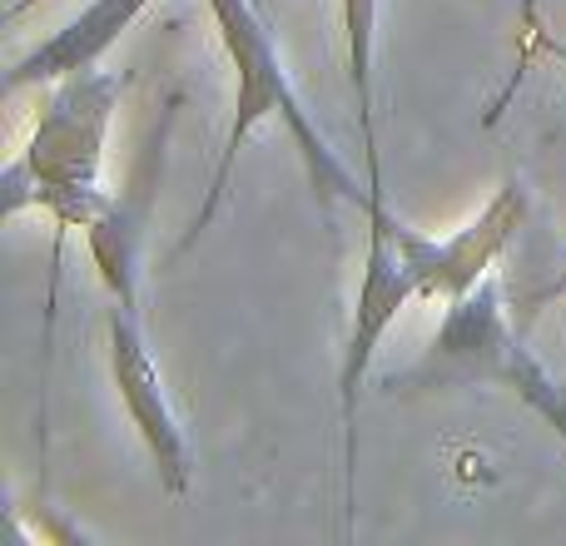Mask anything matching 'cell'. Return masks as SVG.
<instances>
[{"label":"cell","mask_w":566,"mask_h":546,"mask_svg":"<svg viewBox=\"0 0 566 546\" xmlns=\"http://www.w3.org/2000/svg\"><path fill=\"white\" fill-rule=\"evenodd\" d=\"M492 382H502V388L517 392V398L566 442V378H552V372L532 358V348L522 343V333H512L507 338L497 368H492Z\"/></svg>","instance_id":"obj_10"},{"label":"cell","mask_w":566,"mask_h":546,"mask_svg":"<svg viewBox=\"0 0 566 546\" xmlns=\"http://www.w3.org/2000/svg\"><path fill=\"white\" fill-rule=\"evenodd\" d=\"M119 90H125V80L99 65L50 80L25 145L15 149V159L0 175V214L15 219L35 209L55 224L60 244L70 229L85 234L105 214L115 195L99 179V165H105V139L119 109Z\"/></svg>","instance_id":"obj_2"},{"label":"cell","mask_w":566,"mask_h":546,"mask_svg":"<svg viewBox=\"0 0 566 546\" xmlns=\"http://www.w3.org/2000/svg\"><path fill=\"white\" fill-rule=\"evenodd\" d=\"M368 249H363V273H358V298H353V318H348V348H343L338 363V418H343V532H353V512H358V392L363 378H368L373 358H378L388 328L398 323V313L418 298L408 269H402V254L392 244V209L382 185H368Z\"/></svg>","instance_id":"obj_3"},{"label":"cell","mask_w":566,"mask_h":546,"mask_svg":"<svg viewBox=\"0 0 566 546\" xmlns=\"http://www.w3.org/2000/svg\"><path fill=\"white\" fill-rule=\"evenodd\" d=\"M149 6H155V0H90L75 20H65L55 35H45L35 50H25V55L6 70V95H20V90H30V85H50V80H60V75L99 65Z\"/></svg>","instance_id":"obj_8"},{"label":"cell","mask_w":566,"mask_h":546,"mask_svg":"<svg viewBox=\"0 0 566 546\" xmlns=\"http://www.w3.org/2000/svg\"><path fill=\"white\" fill-rule=\"evenodd\" d=\"M6 6H10V0H6Z\"/></svg>","instance_id":"obj_13"},{"label":"cell","mask_w":566,"mask_h":546,"mask_svg":"<svg viewBox=\"0 0 566 546\" xmlns=\"http://www.w3.org/2000/svg\"><path fill=\"white\" fill-rule=\"evenodd\" d=\"M522 214H527V195H522L517 179H507V185L488 199V209L448 239L418 234V229H408L398 214L388 219V229H392V244H398L402 269H408L418 298L452 303L468 288H478L482 279L497 273L502 254L512 249V239H517V229H522Z\"/></svg>","instance_id":"obj_5"},{"label":"cell","mask_w":566,"mask_h":546,"mask_svg":"<svg viewBox=\"0 0 566 546\" xmlns=\"http://www.w3.org/2000/svg\"><path fill=\"white\" fill-rule=\"evenodd\" d=\"M105 363H109V382L119 392V408H125L135 438L145 442L149 462H155L159 487L175 502L189 497V482H195V448H189L185 422L169 408L165 378H159V363L149 353L145 338V313L135 308H109L105 318Z\"/></svg>","instance_id":"obj_4"},{"label":"cell","mask_w":566,"mask_h":546,"mask_svg":"<svg viewBox=\"0 0 566 546\" xmlns=\"http://www.w3.org/2000/svg\"><path fill=\"white\" fill-rule=\"evenodd\" d=\"M338 25H343V55H348V85L358 99V135H363V169L368 185H382V159H378V0H338Z\"/></svg>","instance_id":"obj_9"},{"label":"cell","mask_w":566,"mask_h":546,"mask_svg":"<svg viewBox=\"0 0 566 546\" xmlns=\"http://www.w3.org/2000/svg\"><path fill=\"white\" fill-rule=\"evenodd\" d=\"M517 15H522V30H527V45H532V40L547 30V25H542V6H537V0H517Z\"/></svg>","instance_id":"obj_12"},{"label":"cell","mask_w":566,"mask_h":546,"mask_svg":"<svg viewBox=\"0 0 566 546\" xmlns=\"http://www.w3.org/2000/svg\"><path fill=\"white\" fill-rule=\"evenodd\" d=\"M205 6H209V15H214L219 45H224L229 65H234V115H229L209 189H205V199H199V209H195V219H189V229H185L175 254H189V249L209 234V224L219 219L229 189H234L239 149L254 139V129L264 125V119H279L283 135L293 139V149H298L303 169H308V185H313V195H318L323 209L353 204L358 214H368V199H373L368 175L363 179L353 175V169L343 165L338 149L328 145V135H323V129L313 125V115L303 109L298 90H293L289 70H283V60H279V40H274V30H269L264 10H259L254 0H205Z\"/></svg>","instance_id":"obj_1"},{"label":"cell","mask_w":566,"mask_h":546,"mask_svg":"<svg viewBox=\"0 0 566 546\" xmlns=\"http://www.w3.org/2000/svg\"><path fill=\"white\" fill-rule=\"evenodd\" d=\"M532 55H547V60H557V65L566 70V40H552V35H547V30H542V35H537V40H532V45H527V50H522V60H517V65H522V70H527V60H532ZM522 70H517V80H522Z\"/></svg>","instance_id":"obj_11"},{"label":"cell","mask_w":566,"mask_h":546,"mask_svg":"<svg viewBox=\"0 0 566 546\" xmlns=\"http://www.w3.org/2000/svg\"><path fill=\"white\" fill-rule=\"evenodd\" d=\"M165 129H159V139L135 165L129 189H119L105 214L85 229V249L99 283L109 288V298L119 308H135V313H145V229H149V199L159 189V165H165Z\"/></svg>","instance_id":"obj_7"},{"label":"cell","mask_w":566,"mask_h":546,"mask_svg":"<svg viewBox=\"0 0 566 546\" xmlns=\"http://www.w3.org/2000/svg\"><path fill=\"white\" fill-rule=\"evenodd\" d=\"M507 308H502V283L497 273L482 279L478 288H468L462 298L448 303L438 333H432L428 353L412 363L402 378H392L388 388H452V382H492L502 348L512 338Z\"/></svg>","instance_id":"obj_6"}]
</instances>
